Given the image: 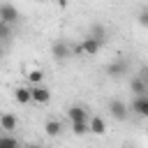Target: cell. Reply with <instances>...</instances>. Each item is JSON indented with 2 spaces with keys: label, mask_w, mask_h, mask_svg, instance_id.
I'll return each instance as SVG.
<instances>
[{
  "label": "cell",
  "mask_w": 148,
  "mask_h": 148,
  "mask_svg": "<svg viewBox=\"0 0 148 148\" xmlns=\"http://www.w3.org/2000/svg\"><path fill=\"white\" fill-rule=\"evenodd\" d=\"M0 21L2 23H7V25H12V23H16L18 21V9L14 7V5H0Z\"/></svg>",
  "instance_id": "1"
},
{
  "label": "cell",
  "mask_w": 148,
  "mask_h": 148,
  "mask_svg": "<svg viewBox=\"0 0 148 148\" xmlns=\"http://www.w3.org/2000/svg\"><path fill=\"white\" fill-rule=\"evenodd\" d=\"M51 53H53V58H56V60H67V58L72 56V46H69L67 42H53Z\"/></svg>",
  "instance_id": "2"
},
{
  "label": "cell",
  "mask_w": 148,
  "mask_h": 148,
  "mask_svg": "<svg viewBox=\"0 0 148 148\" xmlns=\"http://www.w3.org/2000/svg\"><path fill=\"white\" fill-rule=\"evenodd\" d=\"M109 111H111V116L116 120H125L127 118V104L120 102V99H111L109 102Z\"/></svg>",
  "instance_id": "3"
},
{
  "label": "cell",
  "mask_w": 148,
  "mask_h": 148,
  "mask_svg": "<svg viewBox=\"0 0 148 148\" xmlns=\"http://www.w3.org/2000/svg\"><path fill=\"white\" fill-rule=\"evenodd\" d=\"M30 92H32V102H37V104H46L51 99V90L44 86H32Z\"/></svg>",
  "instance_id": "4"
},
{
  "label": "cell",
  "mask_w": 148,
  "mask_h": 148,
  "mask_svg": "<svg viewBox=\"0 0 148 148\" xmlns=\"http://www.w3.org/2000/svg\"><path fill=\"white\" fill-rule=\"evenodd\" d=\"M132 111L141 118H148V95H141V97H134L132 102Z\"/></svg>",
  "instance_id": "5"
},
{
  "label": "cell",
  "mask_w": 148,
  "mask_h": 148,
  "mask_svg": "<svg viewBox=\"0 0 148 148\" xmlns=\"http://www.w3.org/2000/svg\"><path fill=\"white\" fill-rule=\"evenodd\" d=\"M130 88H132V92H134L136 97L148 95V81H146V76H134L132 83H130Z\"/></svg>",
  "instance_id": "6"
},
{
  "label": "cell",
  "mask_w": 148,
  "mask_h": 148,
  "mask_svg": "<svg viewBox=\"0 0 148 148\" xmlns=\"http://www.w3.org/2000/svg\"><path fill=\"white\" fill-rule=\"evenodd\" d=\"M127 62L125 60H116V62H111L109 67H106V74L109 76H113V79H118V76H123V74H127Z\"/></svg>",
  "instance_id": "7"
},
{
  "label": "cell",
  "mask_w": 148,
  "mask_h": 148,
  "mask_svg": "<svg viewBox=\"0 0 148 148\" xmlns=\"http://www.w3.org/2000/svg\"><path fill=\"white\" fill-rule=\"evenodd\" d=\"M67 116H69L72 123H88V113H86L83 106H69Z\"/></svg>",
  "instance_id": "8"
},
{
  "label": "cell",
  "mask_w": 148,
  "mask_h": 148,
  "mask_svg": "<svg viewBox=\"0 0 148 148\" xmlns=\"http://www.w3.org/2000/svg\"><path fill=\"white\" fill-rule=\"evenodd\" d=\"M14 99H16L18 104H28V102H32V92H30V88L18 86V88L14 90Z\"/></svg>",
  "instance_id": "9"
},
{
  "label": "cell",
  "mask_w": 148,
  "mask_h": 148,
  "mask_svg": "<svg viewBox=\"0 0 148 148\" xmlns=\"http://www.w3.org/2000/svg\"><path fill=\"white\" fill-rule=\"evenodd\" d=\"M88 127H90L92 134H104V132H106V125H104V120H102L99 116H92V118L88 120Z\"/></svg>",
  "instance_id": "10"
},
{
  "label": "cell",
  "mask_w": 148,
  "mask_h": 148,
  "mask_svg": "<svg viewBox=\"0 0 148 148\" xmlns=\"http://www.w3.org/2000/svg\"><path fill=\"white\" fill-rule=\"evenodd\" d=\"M16 116H12V113H2L0 116V127L2 130H7V132H12V130H16Z\"/></svg>",
  "instance_id": "11"
},
{
  "label": "cell",
  "mask_w": 148,
  "mask_h": 148,
  "mask_svg": "<svg viewBox=\"0 0 148 148\" xmlns=\"http://www.w3.org/2000/svg\"><path fill=\"white\" fill-rule=\"evenodd\" d=\"M44 132H46L49 136H58V134L62 132V125H60L58 120H46V125H44Z\"/></svg>",
  "instance_id": "12"
},
{
  "label": "cell",
  "mask_w": 148,
  "mask_h": 148,
  "mask_svg": "<svg viewBox=\"0 0 148 148\" xmlns=\"http://www.w3.org/2000/svg\"><path fill=\"white\" fill-rule=\"evenodd\" d=\"M104 35H106V32H104V28H102L99 23H92V28H90V37H92V39H97V42L102 44V42H104Z\"/></svg>",
  "instance_id": "13"
},
{
  "label": "cell",
  "mask_w": 148,
  "mask_h": 148,
  "mask_svg": "<svg viewBox=\"0 0 148 148\" xmlns=\"http://www.w3.org/2000/svg\"><path fill=\"white\" fill-rule=\"evenodd\" d=\"M42 79H44V72H42V69H30V72H28V81H30L32 86H39Z\"/></svg>",
  "instance_id": "14"
},
{
  "label": "cell",
  "mask_w": 148,
  "mask_h": 148,
  "mask_svg": "<svg viewBox=\"0 0 148 148\" xmlns=\"http://www.w3.org/2000/svg\"><path fill=\"white\" fill-rule=\"evenodd\" d=\"M72 132L76 136H83V134L90 132V127H88V123H72Z\"/></svg>",
  "instance_id": "15"
},
{
  "label": "cell",
  "mask_w": 148,
  "mask_h": 148,
  "mask_svg": "<svg viewBox=\"0 0 148 148\" xmlns=\"http://www.w3.org/2000/svg\"><path fill=\"white\" fill-rule=\"evenodd\" d=\"M0 148H18V141L14 136L5 134V136H0Z\"/></svg>",
  "instance_id": "16"
},
{
  "label": "cell",
  "mask_w": 148,
  "mask_h": 148,
  "mask_svg": "<svg viewBox=\"0 0 148 148\" xmlns=\"http://www.w3.org/2000/svg\"><path fill=\"white\" fill-rule=\"evenodd\" d=\"M139 23L143 28H148V5H141L139 7Z\"/></svg>",
  "instance_id": "17"
},
{
  "label": "cell",
  "mask_w": 148,
  "mask_h": 148,
  "mask_svg": "<svg viewBox=\"0 0 148 148\" xmlns=\"http://www.w3.org/2000/svg\"><path fill=\"white\" fill-rule=\"evenodd\" d=\"M9 35H12V28H9L7 23H2V21H0V39H7Z\"/></svg>",
  "instance_id": "18"
},
{
  "label": "cell",
  "mask_w": 148,
  "mask_h": 148,
  "mask_svg": "<svg viewBox=\"0 0 148 148\" xmlns=\"http://www.w3.org/2000/svg\"><path fill=\"white\" fill-rule=\"evenodd\" d=\"M28 148H42V146H28Z\"/></svg>",
  "instance_id": "19"
},
{
  "label": "cell",
  "mask_w": 148,
  "mask_h": 148,
  "mask_svg": "<svg viewBox=\"0 0 148 148\" xmlns=\"http://www.w3.org/2000/svg\"><path fill=\"white\" fill-rule=\"evenodd\" d=\"M146 81H148V69H146Z\"/></svg>",
  "instance_id": "20"
},
{
  "label": "cell",
  "mask_w": 148,
  "mask_h": 148,
  "mask_svg": "<svg viewBox=\"0 0 148 148\" xmlns=\"http://www.w3.org/2000/svg\"><path fill=\"white\" fill-rule=\"evenodd\" d=\"M0 56H2V46H0Z\"/></svg>",
  "instance_id": "21"
}]
</instances>
